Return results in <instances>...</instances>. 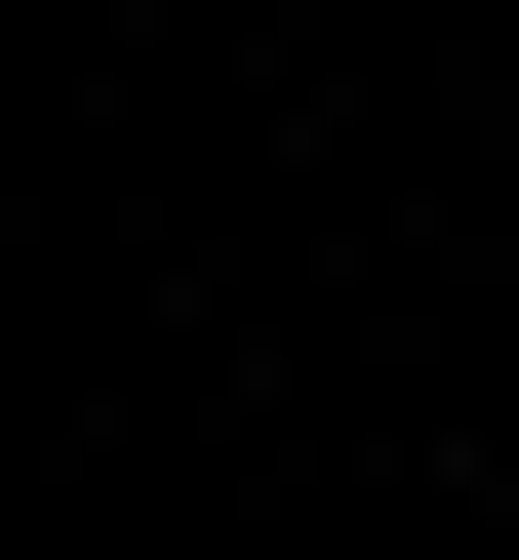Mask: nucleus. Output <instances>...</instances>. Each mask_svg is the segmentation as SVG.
I'll use <instances>...</instances> for the list:
<instances>
[]
</instances>
